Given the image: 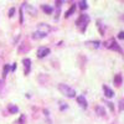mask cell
Masks as SVG:
<instances>
[{
    "mask_svg": "<svg viewBox=\"0 0 124 124\" xmlns=\"http://www.w3.org/2000/svg\"><path fill=\"white\" fill-rule=\"evenodd\" d=\"M51 26L50 25H47V24H39V26H37V29H36V31L32 34V39H35V40H41V39H44V37H46L50 32H51Z\"/></svg>",
    "mask_w": 124,
    "mask_h": 124,
    "instance_id": "cell-1",
    "label": "cell"
},
{
    "mask_svg": "<svg viewBox=\"0 0 124 124\" xmlns=\"http://www.w3.org/2000/svg\"><path fill=\"white\" fill-rule=\"evenodd\" d=\"M58 89H60V92L65 97H68V98H75L76 97V91L72 88V87L65 85V83H60L58 85Z\"/></svg>",
    "mask_w": 124,
    "mask_h": 124,
    "instance_id": "cell-2",
    "label": "cell"
},
{
    "mask_svg": "<svg viewBox=\"0 0 124 124\" xmlns=\"http://www.w3.org/2000/svg\"><path fill=\"white\" fill-rule=\"evenodd\" d=\"M88 23H89V16L86 15V14H81L79 17L77 19V21H76V25H77V27H79L81 32H85Z\"/></svg>",
    "mask_w": 124,
    "mask_h": 124,
    "instance_id": "cell-3",
    "label": "cell"
},
{
    "mask_svg": "<svg viewBox=\"0 0 124 124\" xmlns=\"http://www.w3.org/2000/svg\"><path fill=\"white\" fill-rule=\"evenodd\" d=\"M106 47L107 48H109V50H113V51H117V52H122V48H120V46L117 44V41L114 40V39H110V40H108V41H106Z\"/></svg>",
    "mask_w": 124,
    "mask_h": 124,
    "instance_id": "cell-4",
    "label": "cell"
},
{
    "mask_svg": "<svg viewBox=\"0 0 124 124\" xmlns=\"http://www.w3.org/2000/svg\"><path fill=\"white\" fill-rule=\"evenodd\" d=\"M50 52H51V50H50L48 47L41 46V47L37 48V57H39V58H44V57H46Z\"/></svg>",
    "mask_w": 124,
    "mask_h": 124,
    "instance_id": "cell-5",
    "label": "cell"
},
{
    "mask_svg": "<svg viewBox=\"0 0 124 124\" xmlns=\"http://www.w3.org/2000/svg\"><path fill=\"white\" fill-rule=\"evenodd\" d=\"M76 99H77V103H78V104L83 108V109H86V108L88 107V103H87V99L85 98V96H78Z\"/></svg>",
    "mask_w": 124,
    "mask_h": 124,
    "instance_id": "cell-6",
    "label": "cell"
},
{
    "mask_svg": "<svg viewBox=\"0 0 124 124\" xmlns=\"http://www.w3.org/2000/svg\"><path fill=\"white\" fill-rule=\"evenodd\" d=\"M23 63H24V67H25V75H29L30 70H31V60L30 58H24Z\"/></svg>",
    "mask_w": 124,
    "mask_h": 124,
    "instance_id": "cell-7",
    "label": "cell"
},
{
    "mask_svg": "<svg viewBox=\"0 0 124 124\" xmlns=\"http://www.w3.org/2000/svg\"><path fill=\"white\" fill-rule=\"evenodd\" d=\"M103 91H104V96L107 97V98H112V97H114V92H113L108 86H103Z\"/></svg>",
    "mask_w": 124,
    "mask_h": 124,
    "instance_id": "cell-8",
    "label": "cell"
},
{
    "mask_svg": "<svg viewBox=\"0 0 124 124\" xmlns=\"http://www.w3.org/2000/svg\"><path fill=\"white\" fill-rule=\"evenodd\" d=\"M24 8H26L27 13H30L31 15H36V14H37V10H36V9H35L34 6L29 5V4H24Z\"/></svg>",
    "mask_w": 124,
    "mask_h": 124,
    "instance_id": "cell-9",
    "label": "cell"
},
{
    "mask_svg": "<svg viewBox=\"0 0 124 124\" xmlns=\"http://www.w3.org/2000/svg\"><path fill=\"white\" fill-rule=\"evenodd\" d=\"M122 82H123L122 75H120V73H117V75H116V77H114V85H116L117 87H119V86L122 85Z\"/></svg>",
    "mask_w": 124,
    "mask_h": 124,
    "instance_id": "cell-10",
    "label": "cell"
},
{
    "mask_svg": "<svg viewBox=\"0 0 124 124\" xmlns=\"http://www.w3.org/2000/svg\"><path fill=\"white\" fill-rule=\"evenodd\" d=\"M8 110H9L10 114H15V113L19 112V108H17L16 106H14V104H9V106H8Z\"/></svg>",
    "mask_w": 124,
    "mask_h": 124,
    "instance_id": "cell-11",
    "label": "cell"
},
{
    "mask_svg": "<svg viewBox=\"0 0 124 124\" xmlns=\"http://www.w3.org/2000/svg\"><path fill=\"white\" fill-rule=\"evenodd\" d=\"M96 112H97V114L101 116V117H104L106 116V110H104V108H103L102 106H97L96 107Z\"/></svg>",
    "mask_w": 124,
    "mask_h": 124,
    "instance_id": "cell-12",
    "label": "cell"
},
{
    "mask_svg": "<svg viewBox=\"0 0 124 124\" xmlns=\"http://www.w3.org/2000/svg\"><path fill=\"white\" fill-rule=\"evenodd\" d=\"M75 10H76V5H72L68 10H67V11H66V15H65V17L67 19V17H70L72 14H73L75 13Z\"/></svg>",
    "mask_w": 124,
    "mask_h": 124,
    "instance_id": "cell-13",
    "label": "cell"
},
{
    "mask_svg": "<svg viewBox=\"0 0 124 124\" xmlns=\"http://www.w3.org/2000/svg\"><path fill=\"white\" fill-rule=\"evenodd\" d=\"M41 8H42V10L46 14H52V11H54V8H51L50 5H42Z\"/></svg>",
    "mask_w": 124,
    "mask_h": 124,
    "instance_id": "cell-14",
    "label": "cell"
},
{
    "mask_svg": "<svg viewBox=\"0 0 124 124\" xmlns=\"http://www.w3.org/2000/svg\"><path fill=\"white\" fill-rule=\"evenodd\" d=\"M86 45L92 46V47H94V48H98L99 45H101V42H99V41H88V42H86Z\"/></svg>",
    "mask_w": 124,
    "mask_h": 124,
    "instance_id": "cell-15",
    "label": "cell"
},
{
    "mask_svg": "<svg viewBox=\"0 0 124 124\" xmlns=\"http://www.w3.org/2000/svg\"><path fill=\"white\" fill-rule=\"evenodd\" d=\"M79 8H81L82 10H86V9L88 8V5H87V0H81V3H79Z\"/></svg>",
    "mask_w": 124,
    "mask_h": 124,
    "instance_id": "cell-16",
    "label": "cell"
},
{
    "mask_svg": "<svg viewBox=\"0 0 124 124\" xmlns=\"http://www.w3.org/2000/svg\"><path fill=\"white\" fill-rule=\"evenodd\" d=\"M9 71H10V67H9V65H5V66H4V70H3V77H4V78L8 76Z\"/></svg>",
    "mask_w": 124,
    "mask_h": 124,
    "instance_id": "cell-17",
    "label": "cell"
},
{
    "mask_svg": "<svg viewBox=\"0 0 124 124\" xmlns=\"http://www.w3.org/2000/svg\"><path fill=\"white\" fill-rule=\"evenodd\" d=\"M124 109V99H120L119 101V110H123Z\"/></svg>",
    "mask_w": 124,
    "mask_h": 124,
    "instance_id": "cell-18",
    "label": "cell"
},
{
    "mask_svg": "<svg viewBox=\"0 0 124 124\" xmlns=\"http://www.w3.org/2000/svg\"><path fill=\"white\" fill-rule=\"evenodd\" d=\"M20 23H24V17H23V8H20Z\"/></svg>",
    "mask_w": 124,
    "mask_h": 124,
    "instance_id": "cell-19",
    "label": "cell"
},
{
    "mask_svg": "<svg viewBox=\"0 0 124 124\" xmlns=\"http://www.w3.org/2000/svg\"><path fill=\"white\" fill-rule=\"evenodd\" d=\"M14 13H15V8H11V9H10V11H9V16L13 17L14 16Z\"/></svg>",
    "mask_w": 124,
    "mask_h": 124,
    "instance_id": "cell-20",
    "label": "cell"
},
{
    "mask_svg": "<svg viewBox=\"0 0 124 124\" xmlns=\"http://www.w3.org/2000/svg\"><path fill=\"white\" fill-rule=\"evenodd\" d=\"M63 1H66V0H56V5H57L58 8H61V4L63 3Z\"/></svg>",
    "mask_w": 124,
    "mask_h": 124,
    "instance_id": "cell-21",
    "label": "cell"
},
{
    "mask_svg": "<svg viewBox=\"0 0 124 124\" xmlns=\"http://www.w3.org/2000/svg\"><path fill=\"white\" fill-rule=\"evenodd\" d=\"M60 108H61V110H63V109L68 108V106H67V104H65V103H61V106H60Z\"/></svg>",
    "mask_w": 124,
    "mask_h": 124,
    "instance_id": "cell-22",
    "label": "cell"
},
{
    "mask_svg": "<svg viewBox=\"0 0 124 124\" xmlns=\"http://www.w3.org/2000/svg\"><path fill=\"white\" fill-rule=\"evenodd\" d=\"M118 39H122V40H124V31H120V32L118 34Z\"/></svg>",
    "mask_w": 124,
    "mask_h": 124,
    "instance_id": "cell-23",
    "label": "cell"
},
{
    "mask_svg": "<svg viewBox=\"0 0 124 124\" xmlns=\"http://www.w3.org/2000/svg\"><path fill=\"white\" fill-rule=\"evenodd\" d=\"M107 104H108V107L110 108V110H112V112H113V110H114V107H113V103H110V102H108V103H107Z\"/></svg>",
    "mask_w": 124,
    "mask_h": 124,
    "instance_id": "cell-24",
    "label": "cell"
},
{
    "mask_svg": "<svg viewBox=\"0 0 124 124\" xmlns=\"http://www.w3.org/2000/svg\"><path fill=\"white\" fill-rule=\"evenodd\" d=\"M15 68H16V63H14V65H13V67H11V70H13V71H15Z\"/></svg>",
    "mask_w": 124,
    "mask_h": 124,
    "instance_id": "cell-25",
    "label": "cell"
},
{
    "mask_svg": "<svg viewBox=\"0 0 124 124\" xmlns=\"http://www.w3.org/2000/svg\"><path fill=\"white\" fill-rule=\"evenodd\" d=\"M123 19H124V15H123Z\"/></svg>",
    "mask_w": 124,
    "mask_h": 124,
    "instance_id": "cell-26",
    "label": "cell"
}]
</instances>
